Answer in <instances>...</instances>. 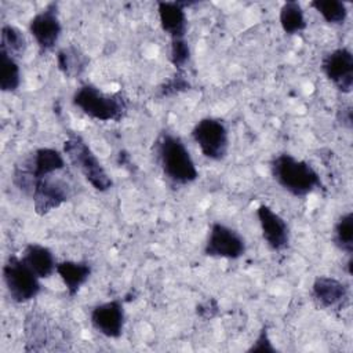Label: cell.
I'll return each mask as SVG.
<instances>
[{
    "mask_svg": "<svg viewBox=\"0 0 353 353\" xmlns=\"http://www.w3.org/2000/svg\"><path fill=\"white\" fill-rule=\"evenodd\" d=\"M72 101L84 114L98 121H121L128 110V101L123 92L106 94L90 83L81 84Z\"/></svg>",
    "mask_w": 353,
    "mask_h": 353,
    "instance_id": "7a4b0ae2",
    "label": "cell"
},
{
    "mask_svg": "<svg viewBox=\"0 0 353 353\" xmlns=\"http://www.w3.org/2000/svg\"><path fill=\"white\" fill-rule=\"evenodd\" d=\"M65 167V159L61 152L52 148H39L19 159L14 167L12 181L19 190L30 193L37 179L62 171Z\"/></svg>",
    "mask_w": 353,
    "mask_h": 353,
    "instance_id": "277c9868",
    "label": "cell"
},
{
    "mask_svg": "<svg viewBox=\"0 0 353 353\" xmlns=\"http://www.w3.org/2000/svg\"><path fill=\"white\" fill-rule=\"evenodd\" d=\"M157 156L163 174L176 185H188L199 178L194 161L183 141L170 132L157 139Z\"/></svg>",
    "mask_w": 353,
    "mask_h": 353,
    "instance_id": "3957f363",
    "label": "cell"
},
{
    "mask_svg": "<svg viewBox=\"0 0 353 353\" xmlns=\"http://www.w3.org/2000/svg\"><path fill=\"white\" fill-rule=\"evenodd\" d=\"M190 90V83L185 77L182 72H176L172 77L165 80L160 87H159V95L160 97H174L181 92H185Z\"/></svg>",
    "mask_w": 353,
    "mask_h": 353,
    "instance_id": "cb8c5ba5",
    "label": "cell"
},
{
    "mask_svg": "<svg viewBox=\"0 0 353 353\" xmlns=\"http://www.w3.org/2000/svg\"><path fill=\"white\" fill-rule=\"evenodd\" d=\"M21 84L18 61L0 51V88L3 92H14Z\"/></svg>",
    "mask_w": 353,
    "mask_h": 353,
    "instance_id": "44dd1931",
    "label": "cell"
},
{
    "mask_svg": "<svg viewBox=\"0 0 353 353\" xmlns=\"http://www.w3.org/2000/svg\"><path fill=\"white\" fill-rule=\"evenodd\" d=\"M342 121L341 124L350 128L352 127V108L350 106H346V108H342Z\"/></svg>",
    "mask_w": 353,
    "mask_h": 353,
    "instance_id": "83f0119b",
    "label": "cell"
},
{
    "mask_svg": "<svg viewBox=\"0 0 353 353\" xmlns=\"http://www.w3.org/2000/svg\"><path fill=\"white\" fill-rule=\"evenodd\" d=\"M189 58H190V48L186 40L185 39L171 40L170 62L175 66L178 72H181V69L188 63Z\"/></svg>",
    "mask_w": 353,
    "mask_h": 353,
    "instance_id": "d4e9b609",
    "label": "cell"
},
{
    "mask_svg": "<svg viewBox=\"0 0 353 353\" xmlns=\"http://www.w3.org/2000/svg\"><path fill=\"white\" fill-rule=\"evenodd\" d=\"M29 32L33 36L40 52L54 50L62 33L58 4L50 3L41 11H39L29 22Z\"/></svg>",
    "mask_w": 353,
    "mask_h": 353,
    "instance_id": "30bf717a",
    "label": "cell"
},
{
    "mask_svg": "<svg viewBox=\"0 0 353 353\" xmlns=\"http://www.w3.org/2000/svg\"><path fill=\"white\" fill-rule=\"evenodd\" d=\"M192 138L204 157L214 161L226 157L229 149V132L222 120L215 117L200 119L192 130Z\"/></svg>",
    "mask_w": 353,
    "mask_h": 353,
    "instance_id": "ba28073f",
    "label": "cell"
},
{
    "mask_svg": "<svg viewBox=\"0 0 353 353\" xmlns=\"http://www.w3.org/2000/svg\"><path fill=\"white\" fill-rule=\"evenodd\" d=\"M55 272L63 281L69 296H74L79 292V290L90 279L92 269H91V265L84 261H80V262L63 261V262H57Z\"/></svg>",
    "mask_w": 353,
    "mask_h": 353,
    "instance_id": "2e32d148",
    "label": "cell"
},
{
    "mask_svg": "<svg viewBox=\"0 0 353 353\" xmlns=\"http://www.w3.org/2000/svg\"><path fill=\"white\" fill-rule=\"evenodd\" d=\"M192 1H159L157 12L161 29L171 40L185 39L188 29V18L185 7L192 6Z\"/></svg>",
    "mask_w": 353,
    "mask_h": 353,
    "instance_id": "5bb4252c",
    "label": "cell"
},
{
    "mask_svg": "<svg viewBox=\"0 0 353 353\" xmlns=\"http://www.w3.org/2000/svg\"><path fill=\"white\" fill-rule=\"evenodd\" d=\"M256 216L266 244L274 251L287 248L290 243V229L287 222L266 204H261L256 208Z\"/></svg>",
    "mask_w": 353,
    "mask_h": 353,
    "instance_id": "4fadbf2b",
    "label": "cell"
},
{
    "mask_svg": "<svg viewBox=\"0 0 353 353\" xmlns=\"http://www.w3.org/2000/svg\"><path fill=\"white\" fill-rule=\"evenodd\" d=\"M244 252L245 241L239 232L219 222L211 225L204 247V254L207 256L237 259L243 256Z\"/></svg>",
    "mask_w": 353,
    "mask_h": 353,
    "instance_id": "9c48e42d",
    "label": "cell"
},
{
    "mask_svg": "<svg viewBox=\"0 0 353 353\" xmlns=\"http://www.w3.org/2000/svg\"><path fill=\"white\" fill-rule=\"evenodd\" d=\"M58 69L68 77H77L88 65V58L74 46L65 47L57 54Z\"/></svg>",
    "mask_w": 353,
    "mask_h": 353,
    "instance_id": "ac0fdd59",
    "label": "cell"
},
{
    "mask_svg": "<svg viewBox=\"0 0 353 353\" xmlns=\"http://www.w3.org/2000/svg\"><path fill=\"white\" fill-rule=\"evenodd\" d=\"M92 327L108 338H120L124 330V307L121 299H112L97 305L91 310Z\"/></svg>",
    "mask_w": 353,
    "mask_h": 353,
    "instance_id": "7c38bea8",
    "label": "cell"
},
{
    "mask_svg": "<svg viewBox=\"0 0 353 353\" xmlns=\"http://www.w3.org/2000/svg\"><path fill=\"white\" fill-rule=\"evenodd\" d=\"M247 352H272V353L276 352V347L270 342L268 327H262V330L259 331V335L256 336V339L248 347Z\"/></svg>",
    "mask_w": 353,
    "mask_h": 353,
    "instance_id": "484cf974",
    "label": "cell"
},
{
    "mask_svg": "<svg viewBox=\"0 0 353 353\" xmlns=\"http://www.w3.org/2000/svg\"><path fill=\"white\" fill-rule=\"evenodd\" d=\"M310 7L331 25H342L347 18L346 4L339 0H313Z\"/></svg>",
    "mask_w": 353,
    "mask_h": 353,
    "instance_id": "7402d4cb",
    "label": "cell"
},
{
    "mask_svg": "<svg viewBox=\"0 0 353 353\" xmlns=\"http://www.w3.org/2000/svg\"><path fill=\"white\" fill-rule=\"evenodd\" d=\"M63 153L95 190L106 192L112 189V178L108 175L88 143L79 134L69 132L63 142Z\"/></svg>",
    "mask_w": 353,
    "mask_h": 353,
    "instance_id": "5b68a950",
    "label": "cell"
},
{
    "mask_svg": "<svg viewBox=\"0 0 353 353\" xmlns=\"http://www.w3.org/2000/svg\"><path fill=\"white\" fill-rule=\"evenodd\" d=\"M3 280L8 295L17 303H26L34 299L41 284L37 274L26 265L22 256L10 255L3 266Z\"/></svg>",
    "mask_w": 353,
    "mask_h": 353,
    "instance_id": "8992f818",
    "label": "cell"
},
{
    "mask_svg": "<svg viewBox=\"0 0 353 353\" xmlns=\"http://www.w3.org/2000/svg\"><path fill=\"white\" fill-rule=\"evenodd\" d=\"M55 174L57 172L46 175L33 183L30 196L34 211L39 215H46L52 210L59 208L73 194V185L70 179L65 178V175L54 176Z\"/></svg>",
    "mask_w": 353,
    "mask_h": 353,
    "instance_id": "52a82bcc",
    "label": "cell"
},
{
    "mask_svg": "<svg viewBox=\"0 0 353 353\" xmlns=\"http://www.w3.org/2000/svg\"><path fill=\"white\" fill-rule=\"evenodd\" d=\"M218 310H219V306H218V302L214 298L205 299L204 302L199 303L197 307H196L197 316H200L204 320L214 319L218 314Z\"/></svg>",
    "mask_w": 353,
    "mask_h": 353,
    "instance_id": "4316f807",
    "label": "cell"
},
{
    "mask_svg": "<svg viewBox=\"0 0 353 353\" xmlns=\"http://www.w3.org/2000/svg\"><path fill=\"white\" fill-rule=\"evenodd\" d=\"M273 179L285 192L295 197H303L321 188L319 172L305 160H298L290 153H280L270 161Z\"/></svg>",
    "mask_w": 353,
    "mask_h": 353,
    "instance_id": "6da1fadb",
    "label": "cell"
},
{
    "mask_svg": "<svg viewBox=\"0 0 353 353\" xmlns=\"http://www.w3.org/2000/svg\"><path fill=\"white\" fill-rule=\"evenodd\" d=\"M280 25L283 30L292 36L306 29V19L303 10L298 1H285L280 8Z\"/></svg>",
    "mask_w": 353,
    "mask_h": 353,
    "instance_id": "d6986e66",
    "label": "cell"
},
{
    "mask_svg": "<svg viewBox=\"0 0 353 353\" xmlns=\"http://www.w3.org/2000/svg\"><path fill=\"white\" fill-rule=\"evenodd\" d=\"M334 243L335 245L352 256L353 252V214H343L334 228Z\"/></svg>",
    "mask_w": 353,
    "mask_h": 353,
    "instance_id": "603a6c76",
    "label": "cell"
},
{
    "mask_svg": "<svg viewBox=\"0 0 353 353\" xmlns=\"http://www.w3.org/2000/svg\"><path fill=\"white\" fill-rule=\"evenodd\" d=\"M25 50L26 39L23 33L14 25H3L0 33V51L15 59H19L21 57H23Z\"/></svg>",
    "mask_w": 353,
    "mask_h": 353,
    "instance_id": "ffe728a7",
    "label": "cell"
},
{
    "mask_svg": "<svg viewBox=\"0 0 353 353\" xmlns=\"http://www.w3.org/2000/svg\"><path fill=\"white\" fill-rule=\"evenodd\" d=\"M321 70L325 77L343 94L353 87V55L349 48H336L324 55Z\"/></svg>",
    "mask_w": 353,
    "mask_h": 353,
    "instance_id": "8fae6325",
    "label": "cell"
},
{
    "mask_svg": "<svg viewBox=\"0 0 353 353\" xmlns=\"http://www.w3.org/2000/svg\"><path fill=\"white\" fill-rule=\"evenodd\" d=\"M312 295L320 307L332 309L345 305L349 299V290L345 283L335 277L319 276L312 284Z\"/></svg>",
    "mask_w": 353,
    "mask_h": 353,
    "instance_id": "9a60e30c",
    "label": "cell"
},
{
    "mask_svg": "<svg viewBox=\"0 0 353 353\" xmlns=\"http://www.w3.org/2000/svg\"><path fill=\"white\" fill-rule=\"evenodd\" d=\"M22 259L39 279H48L57 269V261L52 251L37 243H30L23 248Z\"/></svg>",
    "mask_w": 353,
    "mask_h": 353,
    "instance_id": "e0dca14e",
    "label": "cell"
}]
</instances>
